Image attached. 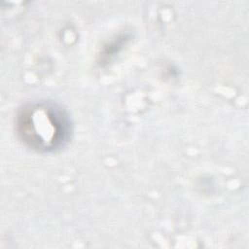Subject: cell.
<instances>
[{
  "mask_svg": "<svg viewBox=\"0 0 249 249\" xmlns=\"http://www.w3.org/2000/svg\"><path fill=\"white\" fill-rule=\"evenodd\" d=\"M19 140L31 150L51 153L60 150L72 137L73 127L68 113L52 101L24 105L16 117Z\"/></svg>",
  "mask_w": 249,
  "mask_h": 249,
  "instance_id": "cell-1",
  "label": "cell"
}]
</instances>
